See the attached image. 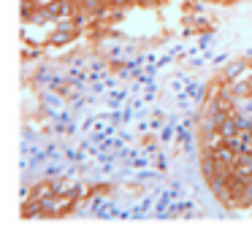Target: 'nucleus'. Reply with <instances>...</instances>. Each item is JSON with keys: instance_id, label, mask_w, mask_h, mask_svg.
Instances as JSON below:
<instances>
[{"instance_id": "f257e3e1", "label": "nucleus", "mask_w": 252, "mask_h": 238, "mask_svg": "<svg viewBox=\"0 0 252 238\" xmlns=\"http://www.w3.org/2000/svg\"><path fill=\"white\" fill-rule=\"evenodd\" d=\"M195 154L209 195L225 211L252 216V54L228 60L203 84Z\"/></svg>"}, {"instance_id": "f03ea898", "label": "nucleus", "mask_w": 252, "mask_h": 238, "mask_svg": "<svg viewBox=\"0 0 252 238\" xmlns=\"http://www.w3.org/2000/svg\"><path fill=\"white\" fill-rule=\"evenodd\" d=\"M111 195L109 184H60V181H38L28 184L19 214L25 219H60L93 200Z\"/></svg>"}, {"instance_id": "7ed1b4c3", "label": "nucleus", "mask_w": 252, "mask_h": 238, "mask_svg": "<svg viewBox=\"0 0 252 238\" xmlns=\"http://www.w3.org/2000/svg\"><path fill=\"white\" fill-rule=\"evenodd\" d=\"M241 3H250V0H203L206 8H217V11H228V8L241 5Z\"/></svg>"}]
</instances>
